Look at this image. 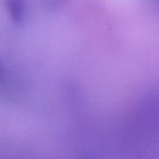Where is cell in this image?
I'll use <instances>...</instances> for the list:
<instances>
[{
  "instance_id": "cell-1",
  "label": "cell",
  "mask_w": 159,
  "mask_h": 159,
  "mask_svg": "<svg viewBox=\"0 0 159 159\" xmlns=\"http://www.w3.org/2000/svg\"><path fill=\"white\" fill-rule=\"evenodd\" d=\"M65 1L66 0H43V2L46 7L53 9L60 7Z\"/></svg>"
}]
</instances>
